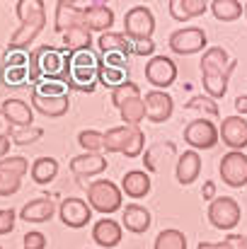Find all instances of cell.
<instances>
[{
	"label": "cell",
	"mask_w": 247,
	"mask_h": 249,
	"mask_svg": "<svg viewBox=\"0 0 247 249\" xmlns=\"http://www.w3.org/2000/svg\"><path fill=\"white\" fill-rule=\"evenodd\" d=\"M68 49L56 46H37L29 51V83L37 85L41 80H58L68 83Z\"/></svg>",
	"instance_id": "1"
},
{
	"label": "cell",
	"mask_w": 247,
	"mask_h": 249,
	"mask_svg": "<svg viewBox=\"0 0 247 249\" xmlns=\"http://www.w3.org/2000/svg\"><path fill=\"white\" fill-rule=\"evenodd\" d=\"M15 12L19 17V27L10 36V51H24L46 27V5L41 0H19L15 2Z\"/></svg>",
	"instance_id": "2"
},
{
	"label": "cell",
	"mask_w": 247,
	"mask_h": 249,
	"mask_svg": "<svg viewBox=\"0 0 247 249\" xmlns=\"http://www.w3.org/2000/svg\"><path fill=\"white\" fill-rule=\"evenodd\" d=\"M102 58L95 51H76L68 56V87L78 92H95Z\"/></svg>",
	"instance_id": "3"
},
{
	"label": "cell",
	"mask_w": 247,
	"mask_h": 249,
	"mask_svg": "<svg viewBox=\"0 0 247 249\" xmlns=\"http://www.w3.org/2000/svg\"><path fill=\"white\" fill-rule=\"evenodd\" d=\"M121 186H116L109 179H97L87 186V203L92 211L102 213L104 218L116 213L121 208Z\"/></svg>",
	"instance_id": "4"
},
{
	"label": "cell",
	"mask_w": 247,
	"mask_h": 249,
	"mask_svg": "<svg viewBox=\"0 0 247 249\" xmlns=\"http://www.w3.org/2000/svg\"><path fill=\"white\" fill-rule=\"evenodd\" d=\"M153 32H155V17H153V10L151 7L136 5V7L126 10V15H124V34L133 44L136 41L153 39Z\"/></svg>",
	"instance_id": "5"
},
{
	"label": "cell",
	"mask_w": 247,
	"mask_h": 249,
	"mask_svg": "<svg viewBox=\"0 0 247 249\" xmlns=\"http://www.w3.org/2000/svg\"><path fill=\"white\" fill-rule=\"evenodd\" d=\"M218 138H221L218 126H216L211 119H206V116L194 119V121H189V124L184 126V143H187L191 150H196V153H199V150H211V148H216Z\"/></svg>",
	"instance_id": "6"
},
{
	"label": "cell",
	"mask_w": 247,
	"mask_h": 249,
	"mask_svg": "<svg viewBox=\"0 0 247 249\" xmlns=\"http://www.w3.org/2000/svg\"><path fill=\"white\" fill-rule=\"evenodd\" d=\"M240 206L230 196H218L209 203V220L216 230H233L240 223Z\"/></svg>",
	"instance_id": "7"
},
{
	"label": "cell",
	"mask_w": 247,
	"mask_h": 249,
	"mask_svg": "<svg viewBox=\"0 0 247 249\" xmlns=\"http://www.w3.org/2000/svg\"><path fill=\"white\" fill-rule=\"evenodd\" d=\"M167 44H170L172 53H177V56H191V53L204 51V46L209 44V39H206V32L201 27H182V29H177V32L170 34V41Z\"/></svg>",
	"instance_id": "8"
},
{
	"label": "cell",
	"mask_w": 247,
	"mask_h": 249,
	"mask_svg": "<svg viewBox=\"0 0 247 249\" xmlns=\"http://www.w3.org/2000/svg\"><path fill=\"white\" fill-rule=\"evenodd\" d=\"M218 174H221L223 184H228L233 189H243L247 184V155L238 153V150H230L228 155L221 158Z\"/></svg>",
	"instance_id": "9"
},
{
	"label": "cell",
	"mask_w": 247,
	"mask_h": 249,
	"mask_svg": "<svg viewBox=\"0 0 247 249\" xmlns=\"http://www.w3.org/2000/svg\"><path fill=\"white\" fill-rule=\"evenodd\" d=\"M143 73H146V80L153 85V89H163V92H167V87L177 80V66L167 56H153L146 63Z\"/></svg>",
	"instance_id": "10"
},
{
	"label": "cell",
	"mask_w": 247,
	"mask_h": 249,
	"mask_svg": "<svg viewBox=\"0 0 247 249\" xmlns=\"http://www.w3.org/2000/svg\"><path fill=\"white\" fill-rule=\"evenodd\" d=\"M218 133H221V141L230 148V150H238L243 153L247 148V121L245 116L240 114H233V116H226L218 126Z\"/></svg>",
	"instance_id": "11"
},
{
	"label": "cell",
	"mask_w": 247,
	"mask_h": 249,
	"mask_svg": "<svg viewBox=\"0 0 247 249\" xmlns=\"http://www.w3.org/2000/svg\"><path fill=\"white\" fill-rule=\"evenodd\" d=\"M58 218L66 228H73V230H80L85 228L90 220H92V208L87 201L82 198H66L61 201L58 206Z\"/></svg>",
	"instance_id": "12"
},
{
	"label": "cell",
	"mask_w": 247,
	"mask_h": 249,
	"mask_svg": "<svg viewBox=\"0 0 247 249\" xmlns=\"http://www.w3.org/2000/svg\"><path fill=\"white\" fill-rule=\"evenodd\" d=\"M143 102H146V119L153 124H165L174 111V99L163 89H151L143 97Z\"/></svg>",
	"instance_id": "13"
},
{
	"label": "cell",
	"mask_w": 247,
	"mask_h": 249,
	"mask_svg": "<svg viewBox=\"0 0 247 249\" xmlns=\"http://www.w3.org/2000/svg\"><path fill=\"white\" fill-rule=\"evenodd\" d=\"M85 22V7H80L78 2H68V0H61L56 5V17H54V29L58 34H66L76 27H82Z\"/></svg>",
	"instance_id": "14"
},
{
	"label": "cell",
	"mask_w": 247,
	"mask_h": 249,
	"mask_svg": "<svg viewBox=\"0 0 247 249\" xmlns=\"http://www.w3.org/2000/svg\"><path fill=\"white\" fill-rule=\"evenodd\" d=\"M114 24V10L104 2H90L85 5V22L82 27H87L90 32H99V34H107L112 32L109 27Z\"/></svg>",
	"instance_id": "15"
},
{
	"label": "cell",
	"mask_w": 247,
	"mask_h": 249,
	"mask_svg": "<svg viewBox=\"0 0 247 249\" xmlns=\"http://www.w3.org/2000/svg\"><path fill=\"white\" fill-rule=\"evenodd\" d=\"M107 158L102 153H82V155H76L71 160V172L76 174V179L82 181L87 177H95V174H102L107 169Z\"/></svg>",
	"instance_id": "16"
},
{
	"label": "cell",
	"mask_w": 247,
	"mask_h": 249,
	"mask_svg": "<svg viewBox=\"0 0 247 249\" xmlns=\"http://www.w3.org/2000/svg\"><path fill=\"white\" fill-rule=\"evenodd\" d=\"M0 111L7 116V121H10L15 128H29V126L34 124V109H32L27 102L17 99V97L5 99V102L0 104Z\"/></svg>",
	"instance_id": "17"
},
{
	"label": "cell",
	"mask_w": 247,
	"mask_h": 249,
	"mask_svg": "<svg viewBox=\"0 0 247 249\" xmlns=\"http://www.w3.org/2000/svg\"><path fill=\"white\" fill-rule=\"evenodd\" d=\"M29 102H32V109H37L39 114H44L49 119H61L71 109L68 94L66 97H44V94H39V92L32 89V99Z\"/></svg>",
	"instance_id": "18"
},
{
	"label": "cell",
	"mask_w": 247,
	"mask_h": 249,
	"mask_svg": "<svg viewBox=\"0 0 247 249\" xmlns=\"http://www.w3.org/2000/svg\"><path fill=\"white\" fill-rule=\"evenodd\" d=\"M201 174V158L196 150H184L179 158H177V165H174V177L182 186H189L199 179Z\"/></svg>",
	"instance_id": "19"
},
{
	"label": "cell",
	"mask_w": 247,
	"mask_h": 249,
	"mask_svg": "<svg viewBox=\"0 0 247 249\" xmlns=\"http://www.w3.org/2000/svg\"><path fill=\"white\" fill-rule=\"evenodd\" d=\"M121 235H124V228L121 223L112 220V218H102L92 225V240L104 249H112L116 247L121 242Z\"/></svg>",
	"instance_id": "20"
},
{
	"label": "cell",
	"mask_w": 247,
	"mask_h": 249,
	"mask_svg": "<svg viewBox=\"0 0 247 249\" xmlns=\"http://www.w3.org/2000/svg\"><path fill=\"white\" fill-rule=\"evenodd\" d=\"M121 191H124L129 198H133V201L146 198V196L151 194V174L143 172V169H131V172H126V174L121 177Z\"/></svg>",
	"instance_id": "21"
},
{
	"label": "cell",
	"mask_w": 247,
	"mask_h": 249,
	"mask_svg": "<svg viewBox=\"0 0 247 249\" xmlns=\"http://www.w3.org/2000/svg\"><path fill=\"white\" fill-rule=\"evenodd\" d=\"M54 213H56L54 201L41 196V198H34V201H29L19 208V220H24V223H46V220L54 218Z\"/></svg>",
	"instance_id": "22"
},
{
	"label": "cell",
	"mask_w": 247,
	"mask_h": 249,
	"mask_svg": "<svg viewBox=\"0 0 247 249\" xmlns=\"http://www.w3.org/2000/svg\"><path fill=\"white\" fill-rule=\"evenodd\" d=\"M153 218H151V211L138 206V203H129L124 208V215H121V228H126L129 232L133 235H143L148 228H151Z\"/></svg>",
	"instance_id": "23"
},
{
	"label": "cell",
	"mask_w": 247,
	"mask_h": 249,
	"mask_svg": "<svg viewBox=\"0 0 247 249\" xmlns=\"http://www.w3.org/2000/svg\"><path fill=\"white\" fill-rule=\"evenodd\" d=\"M97 46H99V53L107 56V53H133V41L124 34V32H107V34H99L97 39Z\"/></svg>",
	"instance_id": "24"
},
{
	"label": "cell",
	"mask_w": 247,
	"mask_h": 249,
	"mask_svg": "<svg viewBox=\"0 0 247 249\" xmlns=\"http://www.w3.org/2000/svg\"><path fill=\"white\" fill-rule=\"evenodd\" d=\"M167 7H170L172 19H177V22H187V19L199 17L206 10H211V5L206 0H170Z\"/></svg>",
	"instance_id": "25"
},
{
	"label": "cell",
	"mask_w": 247,
	"mask_h": 249,
	"mask_svg": "<svg viewBox=\"0 0 247 249\" xmlns=\"http://www.w3.org/2000/svg\"><path fill=\"white\" fill-rule=\"evenodd\" d=\"M235 61L230 63V68L228 71H223V73H201V85H204V92L211 97V99H221V97H226V92H228V80H230V75H233V71H235Z\"/></svg>",
	"instance_id": "26"
},
{
	"label": "cell",
	"mask_w": 247,
	"mask_h": 249,
	"mask_svg": "<svg viewBox=\"0 0 247 249\" xmlns=\"http://www.w3.org/2000/svg\"><path fill=\"white\" fill-rule=\"evenodd\" d=\"M230 56L223 46H211L204 51V58H201V73H223L230 68Z\"/></svg>",
	"instance_id": "27"
},
{
	"label": "cell",
	"mask_w": 247,
	"mask_h": 249,
	"mask_svg": "<svg viewBox=\"0 0 247 249\" xmlns=\"http://www.w3.org/2000/svg\"><path fill=\"white\" fill-rule=\"evenodd\" d=\"M29 174H32V179H34L37 184H41V186H44V184H51V181L56 179V174H58V160L41 155V158H37V160L32 162Z\"/></svg>",
	"instance_id": "28"
},
{
	"label": "cell",
	"mask_w": 247,
	"mask_h": 249,
	"mask_svg": "<svg viewBox=\"0 0 247 249\" xmlns=\"http://www.w3.org/2000/svg\"><path fill=\"white\" fill-rule=\"evenodd\" d=\"M136 126H114L104 133V150L107 153H124V148L129 145L131 136H133Z\"/></svg>",
	"instance_id": "29"
},
{
	"label": "cell",
	"mask_w": 247,
	"mask_h": 249,
	"mask_svg": "<svg viewBox=\"0 0 247 249\" xmlns=\"http://www.w3.org/2000/svg\"><path fill=\"white\" fill-rule=\"evenodd\" d=\"M63 49H68V53L92 51V32L87 27H76V29L66 32L63 34Z\"/></svg>",
	"instance_id": "30"
},
{
	"label": "cell",
	"mask_w": 247,
	"mask_h": 249,
	"mask_svg": "<svg viewBox=\"0 0 247 249\" xmlns=\"http://www.w3.org/2000/svg\"><path fill=\"white\" fill-rule=\"evenodd\" d=\"M174 153H177V148H174V143H170V141L151 145V148L146 150V155H143L146 172H158V169H160V162H163L160 158H172Z\"/></svg>",
	"instance_id": "31"
},
{
	"label": "cell",
	"mask_w": 247,
	"mask_h": 249,
	"mask_svg": "<svg viewBox=\"0 0 247 249\" xmlns=\"http://www.w3.org/2000/svg\"><path fill=\"white\" fill-rule=\"evenodd\" d=\"M245 5L240 0H213L211 2V12L218 22H235L243 15Z\"/></svg>",
	"instance_id": "32"
},
{
	"label": "cell",
	"mask_w": 247,
	"mask_h": 249,
	"mask_svg": "<svg viewBox=\"0 0 247 249\" xmlns=\"http://www.w3.org/2000/svg\"><path fill=\"white\" fill-rule=\"evenodd\" d=\"M119 114H121L124 126H138V124L146 119V102H143V97L126 102V104L119 109Z\"/></svg>",
	"instance_id": "33"
},
{
	"label": "cell",
	"mask_w": 247,
	"mask_h": 249,
	"mask_svg": "<svg viewBox=\"0 0 247 249\" xmlns=\"http://www.w3.org/2000/svg\"><path fill=\"white\" fill-rule=\"evenodd\" d=\"M153 249H187V237L177 228H167L155 237Z\"/></svg>",
	"instance_id": "34"
},
{
	"label": "cell",
	"mask_w": 247,
	"mask_h": 249,
	"mask_svg": "<svg viewBox=\"0 0 247 249\" xmlns=\"http://www.w3.org/2000/svg\"><path fill=\"white\" fill-rule=\"evenodd\" d=\"M138 97H141V87L133 83V80H126L124 85H119L116 89H112V104H114L116 109H121L126 102L138 99Z\"/></svg>",
	"instance_id": "35"
},
{
	"label": "cell",
	"mask_w": 247,
	"mask_h": 249,
	"mask_svg": "<svg viewBox=\"0 0 247 249\" xmlns=\"http://www.w3.org/2000/svg\"><path fill=\"white\" fill-rule=\"evenodd\" d=\"M78 145L85 153H102L104 150V133L102 131H80L78 133Z\"/></svg>",
	"instance_id": "36"
},
{
	"label": "cell",
	"mask_w": 247,
	"mask_h": 249,
	"mask_svg": "<svg viewBox=\"0 0 247 249\" xmlns=\"http://www.w3.org/2000/svg\"><path fill=\"white\" fill-rule=\"evenodd\" d=\"M126 75H129V71H116V68H107V66L102 63V68H99V75H97V83L104 85V87H109V89H116L119 85L126 83Z\"/></svg>",
	"instance_id": "37"
},
{
	"label": "cell",
	"mask_w": 247,
	"mask_h": 249,
	"mask_svg": "<svg viewBox=\"0 0 247 249\" xmlns=\"http://www.w3.org/2000/svg\"><path fill=\"white\" fill-rule=\"evenodd\" d=\"M41 136H44V131L39 126H29V128H15L10 141H12V145H34Z\"/></svg>",
	"instance_id": "38"
},
{
	"label": "cell",
	"mask_w": 247,
	"mask_h": 249,
	"mask_svg": "<svg viewBox=\"0 0 247 249\" xmlns=\"http://www.w3.org/2000/svg\"><path fill=\"white\" fill-rule=\"evenodd\" d=\"M34 92L44 94V97H66L68 94V83H58V80H41V83L32 85Z\"/></svg>",
	"instance_id": "39"
},
{
	"label": "cell",
	"mask_w": 247,
	"mask_h": 249,
	"mask_svg": "<svg viewBox=\"0 0 247 249\" xmlns=\"http://www.w3.org/2000/svg\"><path fill=\"white\" fill-rule=\"evenodd\" d=\"M184 107H187V109H201V111H206L209 116H218V114H221L216 99H211L209 94H194Z\"/></svg>",
	"instance_id": "40"
},
{
	"label": "cell",
	"mask_w": 247,
	"mask_h": 249,
	"mask_svg": "<svg viewBox=\"0 0 247 249\" xmlns=\"http://www.w3.org/2000/svg\"><path fill=\"white\" fill-rule=\"evenodd\" d=\"M19 186H22V177L0 167V196H12L19 191Z\"/></svg>",
	"instance_id": "41"
},
{
	"label": "cell",
	"mask_w": 247,
	"mask_h": 249,
	"mask_svg": "<svg viewBox=\"0 0 247 249\" xmlns=\"http://www.w3.org/2000/svg\"><path fill=\"white\" fill-rule=\"evenodd\" d=\"M143 148H146V133L141 131V126H136L133 128V136H131V141H129V145L124 148V153L121 155H126V158H138V155H143Z\"/></svg>",
	"instance_id": "42"
},
{
	"label": "cell",
	"mask_w": 247,
	"mask_h": 249,
	"mask_svg": "<svg viewBox=\"0 0 247 249\" xmlns=\"http://www.w3.org/2000/svg\"><path fill=\"white\" fill-rule=\"evenodd\" d=\"M0 167L12 172V174H17V177H24L32 169V165L27 162V158H22V155H7L5 160H0Z\"/></svg>",
	"instance_id": "43"
},
{
	"label": "cell",
	"mask_w": 247,
	"mask_h": 249,
	"mask_svg": "<svg viewBox=\"0 0 247 249\" xmlns=\"http://www.w3.org/2000/svg\"><path fill=\"white\" fill-rule=\"evenodd\" d=\"M5 68H29V53L27 51H10L7 49L0 71H5Z\"/></svg>",
	"instance_id": "44"
},
{
	"label": "cell",
	"mask_w": 247,
	"mask_h": 249,
	"mask_svg": "<svg viewBox=\"0 0 247 249\" xmlns=\"http://www.w3.org/2000/svg\"><path fill=\"white\" fill-rule=\"evenodd\" d=\"M0 80L5 85H10V87H19L22 83L29 80V68H5Z\"/></svg>",
	"instance_id": "45"
},
{
	"label": "cell",
	"mask_w": 247,
	"mask_h": 249,
	"mask_svg": "<svg viewBox=\"0 0 247 249\" xmlns=\"http://www.w3.org/2000/svg\"><path fill=\"white\" fill-rule=\"evenodd\" d=\"M245 235H228L223 242H201L196 249H243Z\"/></svg>",
	"instance_id": "46"
},
{
	"label": "cell",
	"mask_w": 247,
	"mask_h": 249,
	"mask_svg": "<svg viewBox=\"0 0 247 249\" xmlns=\"http://www.w3.org/2000/svg\"><path fill=\"white\" fill-rule=\"evenodd\" d=\"M17 213L12 208H0V235H10L15 230Z\"/></svg>",
	"instance_id": "47"
},
{
	"label": "cell",
	"mask_w": 247,
	"mask_h": 249,
	"mask_svg": "<svg viewBox=\"0 0 247 249\" xmlns=\"http://www.w3.org/2000/svg\"><path fill=\"white\" fill-rule=\"evenodd\" d=\"M22 242H24L22 249H44L46 247V235L39 232V230H32V232H27L22 237Z\"/></svg>",
	"instance_id": "48"
},
{
	"label": "cell",
	"mask_w": 247,
	"mask_h": 249,
	"mask_svg": "<svg viewBox=\"0 0 247 249\" xmlns=\"http://www.w3.org/2000/svg\"><path fill=\"white\" fill-rule=\"evenodd\" d=\"M102 63H104L107 68L129 71V56H124V53H107V56H102Z\"/></svg>",
	"instance_id": "49"
},
{
	"label": "cell",
	"mask_w": 247,
	"mask_h": 249,
	"mask_svg": "<svg viewBox=\"0 0 247 249\" xmlns=\"http://www.w3.org/2000/svg\"><path fill=\"white\" fill-rule=\"evenodd\" d=\"M133 53H136V56H151V58H153V53H155V44H153V39L136 41V44H133Z\"/></svg>",
	"instance_id": "50"
},
{
	"label": "cell",
	"mask_w": 247,
	"mask_h": 249,
	"mask_svg": "<svg viewBox=\"0 0 247 249\" xmlns=\"http://www.w3.org/2000/svg\"><path fill=\"white\" fill-rule=\"evenodd\" d=\"M12 131H15V126L7 121V116L0 111V141H7L10 136H12Z\"/></svg>",
	"instance_id": "51"
},
{
	"label": "cell",
	"mask_w": 247,
	"mask_h": 249,
	"mask_svg": "<svg viewBox=\"0 0 247 249\" xmlns=\"http://www.w3.org/2000/svg\"><path fill=\"white\" fill-rule=\"evenodd\" d=\"M201 196H204V201H213V198H216V184H213V181H204Z\"/></svg>",
	"instance_id": "52"
},
{
	"label": "cell",
	"mask_w": 247,
	"mask_h": 249,
	"mask_svg": "<svg viewBox=\"0 0 247 249\" xmlns=\"http://www.w3.org/2000/svg\"><path fill=\"white\" fill-rule=\"evenodd\" d=\"M235 109H238L240 116H245L247 114V94H240V97L235 99Z\"/></svg>",
	"instance_id": "53"
},
{
	"label": "cell",
	"mask_w": 247,
	"mask_h": 249,
	"mask_svg": "<svg viewBox=\"0 0 247 249\" xmlns=\"http://www.w3.org/2000/svg\"><path fill=\"white\" fill-rule=\"evenodd\" d=\"M10 145H12V141H10V138H7V141H0V160H5V158H7Z\"/></svg>",
	"instance_id": "54"
},
{
	"label": "cell",
	"mask_w": 247,
	"mask_h": 249,
	"mask_svg": "<svg viewBox=\"0 0 247 249\" xmlns=\"http://www.w3.org/2000/svg\"><path fill=\"white\" fill-rule=\"evenodd\" d=\"M243 249H247V235H245V242H243Z\"/></svg>",
	"instance_id": "55"
},
{
	"label": "cell",
	"mask_w": 247,
	"mask_h": 249,
	"mask_svg": "<svg viewBox=\"0 0 247 249\" xmlns=\"http://www.w3.org/2000/svg\"><path fill=\"white\" fill-rule=\"evenodd\" d=\"M245 15H247V5H245Z\"/></svg>",
	"instance_id": "56"
},
{
	"label": "cell",
	"mask_w": 247,
	"mask_h": 249,
	"mask_svg": "<svg viewBox=\"0 0 247 249\" xmlns=\"http://www.w3.org/2000/svg\"><path fill=\"white\" fill-rule=\"evenodd\" d=\"M0 249H2V247H0Z\"/></svg>",
	"instance_id": "57"
}]
</instances>
